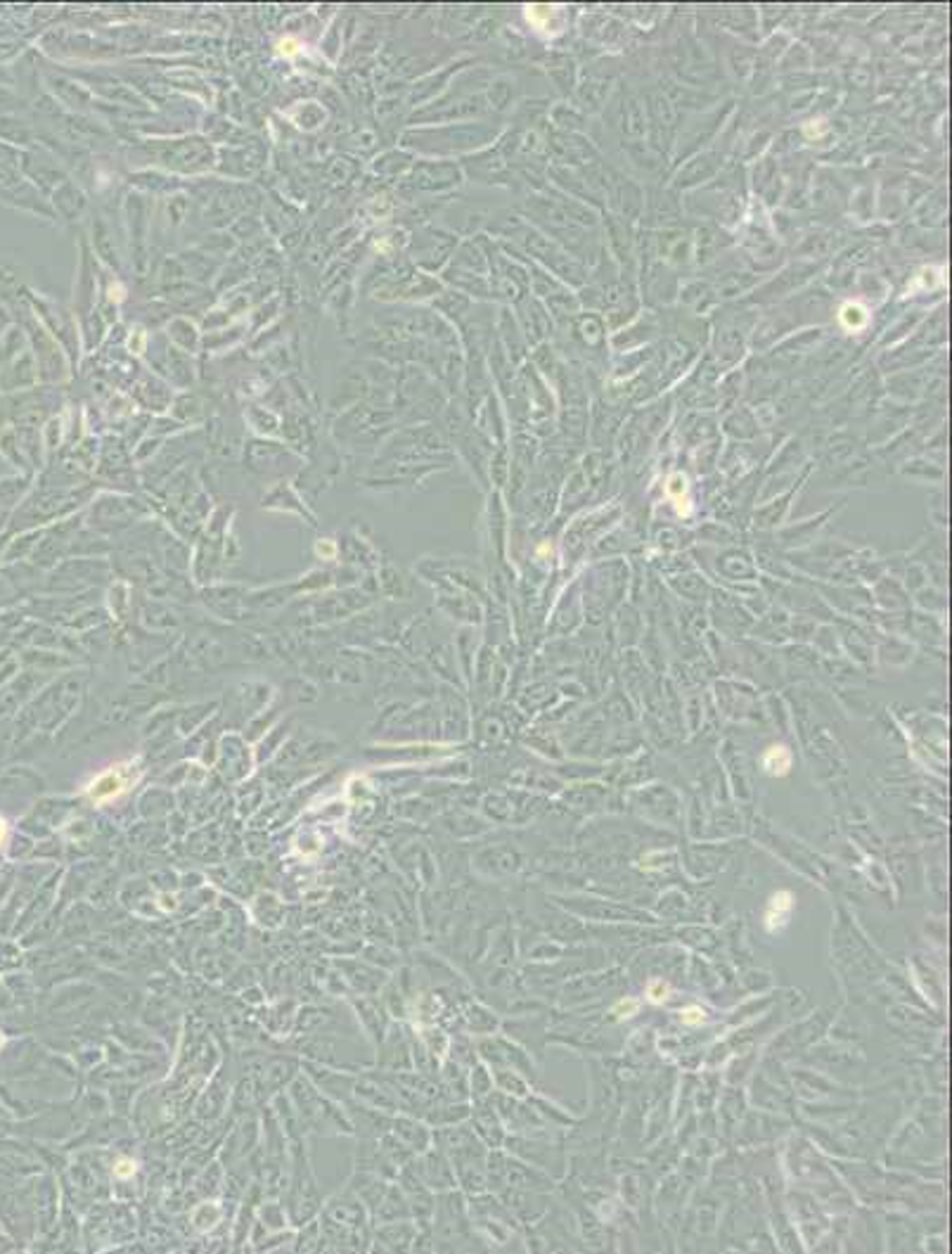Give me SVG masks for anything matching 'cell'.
<instances>
[{"label": "cell", "mask_w": 952, "mask_h": 1254, "mask_svg": "<svg viewBox=\"0 0 952 1254\" xmlns=\"http://www.w3.org/2000/svg\"><path fill=\"white\" fill-rule=\"evenodd\" d=\"M325 1217H330L332 1221H337L341 1226H349L355 1231H363L365 1228V1221H368V1209L361 1203V1198L353 1193L349 1188L347 1193L334 1198L332 1203H328L325 1209Z\"/></svg>", "instance_id": "obj_1"}, {"label": "cell", "mask_w": 952, "mask_h": 1254, "mask_svg": "<svg viewBox=\"0 0 952 1254\" xmlns=\"http://www.w3.org/2000/svg\"><path fill=\"white\" fill-rule=\"evenodd\" d=\"M355 1195L361 1198V1203L368 1209V1215L372 1217L374 1209L380 1207L382 1198L386 1195V1188L384 1181L380 1174L370 1172V1169H361V1172H355V1176L351 1178V1186H349Z\"/></svg>", "instance_id": "obj_2"}, {"label": "cell", "mask_w": 952, "mask_h": 1254, "mask_svg": "<svg viewBox=\"0 0 952 1254\" xmlns=\"http://www.w3.org/2000/svg\"><path fill=\"white\" fill-rule=\"evenodd\" d=\"M358 1016H363L365 1029L372 1034L380 1032V1006H377L374 1001H358Z\"/></svg>", "instance_id": "obj_3"}]
</instances>
